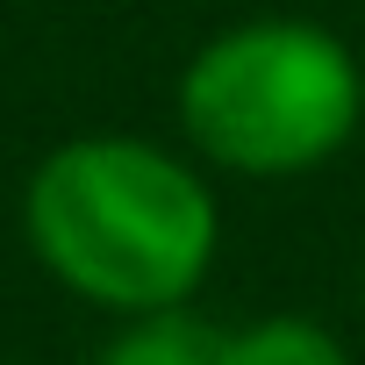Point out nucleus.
<instances>
[{
    "label": "nucleus",
    "mask_w": 365,
    "mask_h": 365,
    "mask_svg": "<svg viewBox=\"0 0 365 365\" xmlns=\"http://www.w3.org/2000/svg\"><path fill=\"white\" fill-rule=\"evenodd\" d=\"M22 237L65 294L108 315H150L201 294L222 208L179 150L108 129L36 158L22 187Z\"/></svg>",
    "instance_id": "nucleus-1"
},
{
    "label": "nucleus",
    "mask_w": 365,
    "mask_h": 365,
    "mask_svg": "<svg viewBox=\"0 0 365 365\" xmlns=\"http://www.w3.org/2000/svg\"><path fill=\"white\" fill-rule=\"evenodd\" d=\"M365 115V72L344 36L301 15H258L208 36L179 72V129L237 179L329 165Z\"/></svg>",
    "instance_id": "nucleus-2"
},
{
    "label": "nucleus",
    "mask_w": 365,
    "mask_h": 365,
    "mask_svg": "<svg viewBox=\"0 0 365 365\" xmlns=\"http://www.w3.org/2000/svg\"><path fill=\"white\" fill-rule=\"evenodd\" d=\"M93 365H230V329H215L194 308L122 315V329L101 344Z\"/></svg>",
    "instance_id": "nucleus-3"
},
{
    "label": "nucleus",
    "mask_w": 365,
    "mask_h": 365,
    "mask_svg": "<svg viewBox=\"0 0 365 365\" xmlns=\"http://www.w3.org/2000/svg\"><path fill=\"white\" fill-rule=\"evenodd\" d=\"M230 365H351L315 315H258L230 329Z\"/></svg>",
    "instance_id": "nucleus-4"
}]
</instances>
